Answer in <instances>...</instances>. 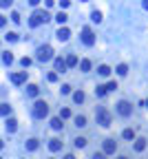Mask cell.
Returning <instances> with one entry per match:
<instances>
[{
  "label": "cell",
  "instance_id": "1",
  "mask_svg": "<svg viewBox=\"0 0 148 159\" xmlns=\"http://www.w3.org/2000/svg\"><path fill=\"white\" fill-rule=\"evenodd\" d=\"M31 113H33V117H35V119H44V117L49 115V104H47V102H42V99H38V102L33 104Z\"/></svg>",
  "mask_w": 148,
  "mask_h": 159
},
{
  "label": "cell",
  "instance_id": "2",
  "mask_svg": "<svg viewBox=\"0 0 148 159\" xmlns=\"http://www.w3.org/2000/svg\"><path fill=\"white\" fill-rule=\"evenodd\" d=\"M95 119H97V124H99V126H104V128H106V126H110V121H113V115H110L104 106H99V108L95 110Z\"/></svg>",
  "mask_w": 148,
  "mask_h": 159
},
{
  "label": "cell",
  "instance_id": "3",
  "mask_svg": "<svg viewBox=\"0 0 148 159\" xmlns=\"http://www.w3.org/2000/svg\"><path fill=\"white\" fill-rule=\"evenodd\" d=\"M49 20H51V16H49L47 11H42V9H38V11H33L29 24H31V27H38V24H44V22H49Z\"/></svg>",
  "mask_w": 148,
  "mask_h": 159
},
{
  "label": "cell",
  "instance_id": "4",
  "mask_svg": "<svg viewBox=\"0 0 148 159\" xmlns=\"http://www.w3.org/2000/svg\"><path fill=\"white\" fill-rule=\"evenodd\" d=\"M35 58H38V62H49V60H53V49L49 44H42L38 49V55H35Z\"/></svg>",
  "mask_w": 148,
  "mask_h": 159
},
{
  "label": "cell",
  "instance_id": "5",
  "mask_svg": "<svg viewBox=\"0 0 148 159\" xmlns=\"http://www.w3.org/2000/svg\"><path fill=\"white\" fill-rule=\"evenodd\" d=\"M82 42H84L86 46H93L95 44V33L88 29V27H84V29H82Z\"/></svg>",
  "mask_w": 148,
  "mask_h": 159
},
{
  "label": "cell",
  "instance_id": "6",
  "mask_svg": "<svg viewBox=\"0 0 148 159\" xmlns=\"http://www.w3.org/2000/svg\"><path fill=\"white\" fill-rule=\"evenodd\" d=\"M117 113L122 115V117H128V115L133 113V104H128L126 99H122V102L117 104Z\"/></svg>",
  "mask_w": 148,
  "mask_h": 159
},
{
  "label": "cell",
  "instance_id": "7",
  "mask_svg": "<svg viewBox=\"0 0 148 159\" xmlns=\"http://www.w3.org/2000/svg\"><path fill=\"white\" fill-rule=\"evenodd\" d=\"M117 150V142L115 139H104V155H113Z\"/></svg>",
  "mask_w": 148,
  "mask_h": 159
},
{
  "label": "cell",
  "instance_id": "8",
  "mask_svg": "<svg viewBox=\"0 0 148 159\" xmlns=\"http://www.w3.org/2000/svg\"><path fill=\"white\" fill-rule=\"evenodd\" d=\"M55 38H58L60 42H67V40L71 38V31L67 29V27H60V29H58V33H55Z\"/></svg>",
  "mask_w": 148,
  "mask_h": 159
},
{
  "label": "cell",
  "instance_id": "9",
  "mask_svg": "<svg viewBox=\"0 0 148 159\" xmlns=\"http://www.w3.org/2000/svg\"><path fill=\"white\" fill-rule=\"evenodd\" d=\"M53 67H55V71H60V73H64L69 67H67V60H62V58H55L53 60Z\"/></svg>",
  "mask_w": 148,
  "mask_h": 159
},
{
  "label": "cell",
  "instance_id": "10",
  "mask_svg": "<svg viewBox=\"0 0 148 159\" xmlns=\"http://www.w3.org/2000/svg\"><path fill=\"white\" fill-rule=\"evenodd\" d=\"M24 80H27V71H20V73H13V75H11L13 84H22Z\"/></svg>",
  "mask_w": 148,
  "mask_h": 159
},
{
  "label": "cell",
  "instance_id": "11",
  "mask_svg": "<svg viewBox=\"0 0 148 159\" xmlns=\"http://www.w3.org/2000/svg\"><path fill=\"white\" fill-rule=\"evenodd\" d=\"M144 148H146V139H144V137H137V139H135V150L142 153Z\"/></svg>",
  "mask_w": 148,
  "mask_h": 159
},
{
  "label": "cell",
  "instance_id": "12",
  "mask_svg": "<svg viewBox=\"0 0 148 159\" xmlns=\"http://www.w3.org/2000/svg\"><path fill=\"white\" fill-rule=\"evenodd\" d=\"M49 148H51L53 153H58V150H62V142H60V139H51V142H49Z\"/></svg>",
  "mask_w": 148,
  "mask_h": 159
},
{
  "label": "cell",
  "instance_id": "13",
  "mask_svg": "<svg viewBox=\"0 0 148 159\" xmlns=\"http://www.w3.org/2000/svg\"><path fill=\"white\" fill-rule=\"evenodd\" d=\"M16 128H18V121L9 117V119H7V133H16Z\"/></svg>",
  "mask_w": 148,
  "mask_h": 159
},
{
  "label": "cell",
  "instance_id": "14",
  "mask_svg": "<svg viewBox=\"0 0 148 159\" xmlns=\"http://www.w3.org/2000/svg\"><path fill=\"white\" fill-rule=\"evenodd\" d=\"M62 126H64V124H62L60 117H53V119H51V128H53V130H62Z\"/></svg>",
  "mask_w": 148,
  "mask_h": 159
},
{
  "label": "cell",
  "instance_id": "15",
  "mask_svg": "<svg viewBox=\"0 0 148 159\" xmlns=\"http://www.w3.org/2000/svg\"><path fill=\"white\" fill-rule=\"evenodd\" d=\"M97 73H99L102 78H108V75H110V67H106V64H102V67L97 69Z\"/></svg>",
  "mask_w": 148,
  "mask_h": 159
},
{
  "label": "cell",
  "instance_id": "16",
  "mask_svg": "<svg viewBox=\"0 0 148 159\" xmlns=\"http://www.w3.org/2000/svg\"><path fill=\"white\" fill-rule=\"evenodd\" d=\"M73 121H75V126H78V128H84V126H86V117H84V115H78Z\"/></svg>",
  "mask_w": 148,
  "mask_h": 159
},
{
  "label": "cell",
  "instance_id": "17",
  "mask_svg": "<svg viewBox=\"0 0 148 159\" xmlns=\"http://www.w3.org/2000/svg\"><path fill=\"white\" fill-rule=\"evenodd\" d=\"M38 86H35V84H29V86H27V95H31V97H35V95H38Z\"/></svg>",
  "mask_w": 148,
  "mask_h": 159
},
{
  "label": "cell",
  "instance_id": "18",
  "mask_svg": "<svg viewBox=\"0 0 148 159\" xmlns=\"http://www.w3.org/2000/svg\"><path fill=\"white\" fill-rule=\"evenodd\" d=\"M73 102H75V104H82V102H84V93L75 91V93H73Z\"/></svg>",
  "mask_w": 148,
  "mask_h": 159
},
{
  "label": "cell",
  "instance_id": "19",
  "mask_svg": "<svg viewBox=\"0 0 148 159\" xmlns=\"http://www.w3.org/2000/svg\"><path fill=\"white\" fill-rule=\"evenodd\" d=\"M80 69L84 71V73H86V71H91V60H86V58H84V60L80 62Z\"/></svg>",
  "mask_w": 148,
  "mask_h": 159
},
{
  "label": "cell",
  "instance_id": "20",
  "mask_svg": "<svg viewBox=\"0 0 148 159\" xmlns=\"http://www.w3.org/2000/svg\"><path fill=\"white\" fill-rule=\"evenodd\" d=\"M9 113H11V106H9V104H0V115H9Z\"/></svg>",
  "mask_w": 148,
  "mask_h": 159
},
{
  "label": "cell",
  "instance_id": "21",
  "mask_svg": "<svg viewBox=\"0 0 148 159\" xmlns=\"http://www.w3.org/2000/svg\"><path fill=\"white\" fill-rule=\"evenodd\" d=\"M55 20H58L60 24H64V22H67V20H69V16H67V13H64V11H60L58 16H55Z\"/></svg>",
  "mask_w": 148,
  "mask_h": 159
},
{
  "label": "cell",
  "instance_id": "22",
  "mask_svg": "<svg viewBox=\"0 0 148 159\" xmlns=\"http://www.w3.org/2000/svg\"><path fill=\"white\" fill-rule=\"evenodd\" d=\"M5 40H7V42H16V40H18V33H16V31H9V33L5 35Z\"/></svg>",
  "mask_w": 148,
  "mask_h": 159
},
{
  "label": "cell",
  "instance_id": "23",
  "mask_svg": "<svg viewBox=\"0 0 148 159\" xmlns=\"http://www.w3.org/2000/svg\"><path fill=\"white\" fill-rule=\"evenodd\" d=\"M38 148V139H29L27 142V150H35Z\"/></svg>",
  "mask_w": 148,
  "mask_h": 159
},
{
  "label": "cell",
  "instance_id": "24",
  "mask_svg": "<svg viewBox=\"0 0 148 159\" xmlns=\"http://www.w3.org/2000/svg\"><path fill=\"white\" fill-rule=\"evenodd\" d=\"M78 64V55H69L67 58V67H75Z\"/></svg>",
  "mask_w": 148,
  "mask_h": 159
},
{
  "label": "cell",
  "instance_id": "25",
  "mask_svg": "<svg viewBox=\"0 0 148 159\" xmlns=\"http://www.w3.org/2000/svg\"><path fill=\"white\" fill-rule=\"evenodd\" d=\"M124 139H128V142H131V139H135V133H133V128H126V130H124Z\"/></svg>",
  "mask_w": 148,
  "mask_h": 159
},
{
  "label": "cell",
  "instance_id": "26",
  "mask_svg": "<svg viewBox=\"0 0 148 159\" xmlns=\"http://www.w3.org/2000/svg\"><path fill=\"white\" fill-rule=\"evenodd\" d=\"M2 62H5V64H11V62H13V55L9 53V51H7V53L2 55Z\"/></svg>",
  "mask_w": 148,
  "mask_h": 159
},
{
  "label": "cell",
  "instance_id": "27",
  "mask_svg": "<svg viewBox=\"0 0 148 159\" xmlns=\"http://www.w3.org/2000/svg\"><path fill=\"white\" fill-rule=\"evenodd\" d=\"M69 117H71V110L69 108H62L60 110V119H69Z\"/></svg>",
  "mask_w": 148,
  "mask_h": 159
},
{
  "label": "cell",
  "instance_id": "28",
  "mask_svg": "<svg viewBox=\"0 0 148 159\" xmlns=\"http://www.w3.org/2000/svg\"><path fill=\"white\" fill-rule=\"evenodd\" d=\"M84 146H86V139L84 137H78L75 139V148H84Z\"/></svg>",
  "mask_w": 148,
  "mask_h": 159
},
{
  "label": "cell",
  "instance_id": "29",
  "mask_svg": "<svg viewBox=\"0 0 148 159\" xmlns=\"http://www.w3.org/2000/svg\"><path fill=\"white\" fill-rule=\"evenodd\" d=\"M91 20H93V22H102V13L99 11H93V13H91Z\"/></svg>",
  "mask_w": 148,
  "mask_h": 159
},
{
  "label": "cell",
  "instance_id": "30",
  "mask_svg": "<svg viewBox=\"0 0 148 159\" xmlns=\"http://www.w3.org/2000/svg\"><path fill=\"white\" fill-rule=\"evenodd\" d=\"M117 73H119V75H126V73H128V67H126V64H119V67H117Z\"/></svg>",
  "mask_w": 148,
  "mask_h": 159
},
{
  "label": "cell",
  "instance_id": "31",
  "mask_svg": "<svg viewBox=\"0 0 148 159\" xmlns=\"http://www.w3.org/2000/svg\"><path fill=\"white\" fill-rule=\"evenodd\" d=\"M95 93H97V97H104V95H106V86H97Z\"/></svg>",
  "mask_w": 148,
  "mask_h": 159
},
{
  "label": "cell",
  "instance_id": "32",
  "mask_svg": "<svg viewBox=\"0 0 148 159\" xmlns=\"http://www.w3.org/2000/svg\"><path fill=\"white\" fill-rule=\"evenodd\" d=\"M115 89H117V82H108V84H106V93H108V91H115Z\"/></svg>",
  "mask_w": 148,
  "mask_h": 159
},
{
  "label": "cell",
  "instance_id": "33",
  "mask_svg": "<svg viewBox=\"0 0 148 159\" xmlns=\"http://www.w3.org/2000/svg\"><path fill=\"white\" fill-rule=\"evenodd\" d=\"M62 93H64V95H69V93H71V86H69V84H62V89H60Z\"/></svg>",
  "mask_w": 148,
  "mask_h": 159
},
{
  "label": "cell",
  "instance_id": "34",
  "mask_svg": "<svg viewBox=\"0 0 148 159\" xmlns=\"http://www.w3.org/2000/svg\"><path fill=\"white\" fill-rule=\"evenodd\" d=\"M11 20H13V22H20V13L13 11V13H11Z\"/></svg>",
  "mask_w": 148,
  "mask_h": 159
},
{
  "label": "cell",
  "instance_id": "35",
  "mask_svg": "<svg viewBox=\"0 0 148 159\" xmlns=\"http://www.w3.org/2000/svg\"><path fill=\"white\" fill-rule=\"evenodd\" d=\"M49 82H58V73H49Z\"/></svg>",
  "mask_w": 148,
  "mask_h": 159
},
{
  "label": "cell",
  "instance_id": "36",
  "mask_svg": "<svg viewBox=\"0 0 148 159\" xmlns=\"http://www.w3.org/2000/svg\"><path fill=\"white\" fill-rule=\"evenodd\" d=\"M93 159H106V155H104V153H95Z\"/></svg>",
  "mask_w": 148,
  "mask_h": 159
},
{
  "label": "cell",
  "instance_id": "37",
  "mask_svg": "<svg viewBox=\"0 0 148 159\" xmlns=\"http://www.w3.org/2000/svg\"><path fill=\"white\" fill-rule=\"evenodd\" d=\"M0 7H5V9H7V7H11V0H2V2H0Z\"/></svg>",
  "mask_w": 148,
  "mask_h": 159
},
{
  "label": "cell",
  "instance_id": "38",
  "mask_svg": "<svg viewBox=\"0 0 148 159\" xmlns=\"http://www.w3.org/2000/svg\"><path fill=\"white\" fill-rule=\"evenodd\" d=\"M5 24H7V18H5V16H0V27H5Z\"/></svg>",
  "mask_w": 148,
  "mask_h": 159
},
{
  "label": "cell",
  "instance_id": "39",
  "mask_svg": "<svg viewBox=\"0 0 148 159\" xmlns=\"http://www.w3.org/2000/svg\"><path fill=\"white\" fill-rule=\"evenodd\" d=\"M64 159H75V157H73V155H67V157H64Z\"/></svg>",
  "mask_w": 148,
  "mask_h": 159
},
{
  "label": "cell",
  "instance_id": "40",
  "mask_svg": "<svg viewBox=\"0 0 148 159\" xmlns=\"http://www.w3.org/2000/svg\"><path fill=\"white\" fill-rule=\"evenodd\" d=\"M144 9H148V0H146V2H144Z\"/></svg>",
  "mask_w": 148,
  "mask_h": 159
},
{
  "label": "cell",
  "instance_id": "41",
  "mask_svg": "<svg viewBox=\"0 0 148 159\" xmlns=\"http://www.w3.org/2000/svg\"><path fill=\"white\" fill-rule=\"evenodd\" d=\"M2 146H5V144H2V139H0V148H2Z\"/></svg>",
  "mask_w": 148,
  "mask_h": 159
},
{
  "label": "cell",
  "instance_id": "42",
  "mask_svg": "<svg viewBox=\"0 0 148 159\" xmlns=\"http://www.w3.org/2000/svg\"><path fill=\"white\" fill-rule=\"evenodd\" d=\"M119 159H128V157H124V155H122V157H119Z\"/></svg>",
  "mask_w": 148,
  "mask_h": 159
},
{
  "label": "cell",
  "instance_id": "43",
  "mask_svg": "<svg viewBox=\"0 0 148 159\" xmlns=\"http://www.w3.org/2000/svg\"><path fill=\"white\" fill-rule=\"evenodd\" d=\"M144 104H146V106H148V99H146V102H144Z\"/></svg>",
  "mask_w": 148,
  "mask_h": 159
},
{
  "label": "cell",
  "instance_id": "44",
  "mask_svg": "<svg viewBox=\"0 0 148 159\" xmlns=\"http://www.w3.org/2000/svg\"><path fill=\"white\" fill-rule=\"evenodd\" d=\"M0 159H2V157H0Z\"/></svg>",
  "mask_w": 148,
  "mask_h": 159
}]
</instances>
